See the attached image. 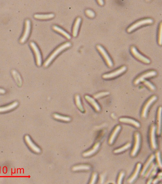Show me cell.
Here are the masks:
<instances>
[{"mask_svg": "<svg viewBox=\"0 0 162 184\" xmlns=\"http://www.w3.org/2000/svg\"><path fill=\"white\" fill-rule=\"evenodd\" d=\"M158 166L156 164L154 168L153 169V170L151 171L150 175H149V177L148 178H153L158 173Z\"/></svg>", "mask_w": 162, "mask_h": 184, "instance_id": "cell-34", "label": "cell"}, {"mask_svg": "<svg viewBox=\"0 0 162 184\" xmlns=\"http://www.w3.org/2000/svg\"><path fill=\"white\" fill-rule=\"evenodd\" d=\"M130 51L133 56L137 60L140 61L142 63L145 64H149L150 63V60L139 52L138 50L135 46H131Z\"/></svg>", "mask_w": 162, "mask_h": 184, "instance_id": "cell-8", "label": "cell"}, {"mask_svg": "<svg viewBox=\"0 0 162 184\" xmlns=\"http://www.w3.org/2000/svg\"><path fill=\"white\" fill-rule=\"evenodd\" d=\"M131 144L130 143H127L125 145L122 146V147L115 149L113 151V153H122L128 149H129L131 147Z\"/></svg>", "mask_w": 162, "mask_h": 184, "instance_id": "cell-25", "label": "cell"}, {"mask_svg": "<svg viewBox=\"0 0 162 184\" xmlns=\"http://www.w3.org/2000/svg\"><path fill=\"white\" fill-rule=\"evenodd\" d=\"M25 140L28 147L34 152L39 153L41 152L40 149L35 144L29 136L26 135L25 137Z\"/></svg>", "mask_w": 162, "mask_h": 184, "instance_id": "cell-14", "label": "cell"}, {"mask_svg": "<svg viewBox=\"0 0 162 184\" xmlns=\"http://www.w3.org/2000/svg\"><path fill=\"white\" fill-rule=\"evenodd\" d=\"M157 74V73L156 71L154 70L147 71V72L143 73V74L140 75L137 77L133 82V83L135 85H136L140 83H141L146 78L153 77L156 76Z\"/></svg>", "mask_w": 162, "mask_h": 184, "instance_id": "cell-7", "label": "cell"}, {"mask_svg": "<svg viewBox=\"0 0 162 184\" xmlns=\"http://www.w3.org/2000/svg\"><path fill=\"white\" fill-rule=\"evenodd\" d=\"M156 126L153 124L151 125L149 131V141L151 149L153 150L157 149L156 137Z\"/></svg>", "mask_w": 162, "mask_h": 184, "instance_id": "cell-6", "label": "cell"}, {"mask_svg": "<svg viewBox=\"0 0 162 184\" xmlns=\"http://www.w3.org/2000/svg\"><path fill=\"white\" fill-rule=\"evenodd\" d=\"M30 45L35 53V59H36L37 65L38 66H40L41 65L42 59L41 55L40 50H39L38 46H37L36 44L34 42H30Z\"/></svg>", "mask_w": 162, "mask_h": 184, "instance_id": "cell-10", "label": "cell"}, {"mask_svg": "<svg viewBox=\"0 0 162 184\" xmlns=\"http://www.w3.org/2000/svg\"><path fill=\"white\" fill-rule=\"evenodd\" d=\"M55 119L65 121H71L70 117L60 115V114H54L53 115Z\"/></svg>", "mask_w": 162, "mask_h": 184, "instance_id": "cell-28", "label": "cell"}, {"mask_svg": "<svg viewBox=\"0 0 162 184\" xmlns=\"http://www.w3.org/2000/svg\"><path fill=\"white\" fill-rule=\"evenodd\" d=\"M31 28V21L29 19H27L25 22L24 33L20 40V42L21 43H24L27 40L28 37H29Z\"/></svg>", "mask_w": 162, "mask_h": 184, "instance_id": "cell-11", "label": "cell"}, {"mask_svg": "<svg viewBox=\"0 0 162 184\" xmlns=\"http://www.w3.org/2000/svg\"><path fill=\"white\" fill-rule=\"evenodd\" d=\"M155 159V155L154 154H152L150 155V156L148 159L147 161L144 164L143 168H142L141 170L140 173L141 176H144L148 168L150 166L151 163L153 162V161H154Z\"/></svg>", "mask_w": 162, "mask_h": 184, "instance_id": "cell-17", "label": "cell"}, {"mask_svg": "<svg viewBox=\"0 0 162 184\" xmlns=\"http://www.w3.org/2000/svg\"><path fill=\"white\" fill-rule=\"evenodd\" d=\"M153 22L152 19H142V20L137 21L128 28L127 32L129 33H131L140 26L144 25L151 24Z\"/></svg>", "mask_w": 162, "mask_h": 184, "instance_id": "cell-5", "label": "cell"}, {"mask_svg": "<svg viewBox=\"0 0 162 184\" xmlns=\"http://www.w3.org/2000/svg\"><path fill=\"white\" fill-rule=\"evenodd\" d=\"M156 177L153 179L152 183L155 184L158 183V182L162 180V173L161 172L158 173Z\"/></svg>", "mask_w": 162, "mask_h": 184, "instance_id": "cell-35", "label": "cell"}, {"mask_svg": "<svg viewBox=\"0 0 162 184\" xmlns=\"http://www.w3.org/2000/svg\"><path fill=\"white\" fill-rule=\"evenodd\" d=\"M157 99L158 97L156 96H152L146 102L144 105L141 111V117L143 118H145L147 117L149 108Z\"/></svg>", "mask_w": 162, "mask_h": 184, "instance_id": "cell-3", "label": "cell"}, {"mask_svg": "<svg viewBox=\"0 0 162 184\" xmlns=\"http://www.w3.org/2000/svg\"><path fill=\"white\" fill-rule=\"evenodd\" d=\"M18 105V102L15 101L7 106L0 107V112H5L13 110Z\"/></svg>", "mask_w": 162, "mask_h": 184, "instance_id": "cell-20", "label": "cell"}, {"mask_svg": "<svg viewBox=\"0 0 162 184\" xmlns=\"http://www.w3.org/2000/svg\"><path fill=\"white\" fill-rule=\"evenodd\" d=\"M91 167L90 165H80L74 166L72 168V170L74 171L88 170Z\"/></svg>", "mask_w": 162, "mask_h": 184, "instance_id": "cell-26", "label": "cell"}, {"mask_svg": "<svg viewBox=\"0 0 162 184\" xmlns=\"http://www.w3.org/2000/svg\"><path fill=\"white\" fill-rule=\"evenodd\" d=\"M75 101L77 106L78 108L82 112H84V110L82 104L81 98L78 95H77L75 96Z\"/></svg>", "mask_w": 162, "mask_h": 184, "instance_id": "cell-29", "label": "cell"}, {"mask_svg": "<svg viewBox=\"0 0 162 184\" xmlns=\"http://www.w3.org/2000/svg\"><path fill=\"white\" fill-rule=\"evenodd\" d=\"M71 46V44L69 42H66L62 44V45L59 46L50 55V56L48 58L44 63V66L45 67H47L51 63L53 60L56 58V57L58 54L61 52L62 51H64L67 48L70 47Z\"/></svg>", "mask_w": 162, "mask_h": 184, "instance_id": "cell-1", "label": "cell"}, {"mask_svg": "<svg viewBox=\"0 0 162 184\" xmlns=\"http://www.w3.org/2000/svg\"><path fill=\"white\" fill-rule=\"evenodd\" d=\"M120 122L127 124H129L135 127L136 128H140L141 126L140 123L134 119L129 118L122 117L119 119Z\"/></svg>", "mask_w": 162, "mask_h": 184, "instance_id": "cell-15", "label": "cell"}, {"mask_svg": "<svg viewBox=\"0 0 162 184\" xmlns=\"http://www.w3.org/2000/svg\"><path fill=\"white\" fill-rule=\"evenodd\" d=\"M105 179V177L104 175H102L100 176V179H99V183H104Z\"/></svg>", "mask_w": 162, "mask_h": 184, "instance_id": "cell-39", "label": "cell"}, {"mask_svg": "<svg viewBox=\"0 0 162 184\" xmlns=\"http://www.w3.org/2000/svg\"><path fill=\"white\" fill-rule=\"evenodd\" d=\"M141 164L140 163H138L137 164L134 172H133L132 175H131V177H130L127 180L128 183H132L137 179V178L138 177L139 174L141 170Z\"/></svg>", "mask_w": 162, "mask_h": 184, "instance_id": "cell-13", "label": "cell"}, {"mask_svg": "<svg viewBox=\"0 0 162 184\" xmlns=\"http://www.w3.org/2000/svg\"><path fill=\"white\" fill-rule=\"evenodd\" d=\"M111 117L113 118L114 119H115L116 118V117L115 114L113 113L111 114Z\"/></svg>", "mask_w": 162, "mask_h": 184, "instance_id": "cell-43", "label": "cell"}, {"mask_svg": "<svg viewBox=\"0 0 162 184\" xmlns=\"http://www.w3.org/2000/svg\"><path fill=\"white\" fill-rule=\"evenodd\" d=\"M122 129L120 125H117L114 129L113 132H112L111 135L109 137V140H108V144L110 145H112L115 142L116 138L117 136L118 135L119 132Z\"/></svg>", "mask_w": 162, "mask_h": 184, "instance_id": "cell-16", "label": "cell"}, {"mask_svg": "<svg viewBox=\"0 0 162 184\" xmlns=\"http://www.w3.org/2000/svg\"><path fill=\"white\" fill-rule=\"evenodd\" d=\"M96 48L98 51L104 58L108 66L110 68L113 67V61L106 50L102 46L99 45H98L96 46Z\"/></svg>", "mask_w": 162, "mask_h": 184, "instance_id": "cell-4", "label": "cell"}, {"mask_svg": "<svg viewBox=\"0 0 162 184\" xmlns=\"http://www.w3.org/2000/svg\"><path fill=\"white\" fill-rule=\"evenodd\" d=\"M127 70V67L126 66H123L116 70L108 74H104L102 76V78L105 79H110L117 77L125 72Z\"/></svg>", "mask_w": 162, "mask_h": 184, "instance_id": "cell-9", "label": "cell"}, {"mask_svg": "<svg viewBox=\"0 0 162 184\" xmlns=\"http://www.w3.org/2000/svg\"><path fill=\"white\" fill-rule=\"evenodd\" d=\"M98 3L99 5L102 6L104 5V0H97Z\"/></svg>", "mask_w": 162, "mask_h": 184, "instance_id": "cell-40", "label": "cell"}, {"mask_svg": "<svg viewBox=\"0 0 162 184\" xmlns=\"http://www.w3.org/2000/svg\"><path fill=\"white\" fill-rule=\"evenodd\" d=\"M156 164L154 162H152V163H151L150 166H149V167L147 169V171H146L145 174L144 175V177L146 178L149 177V175H150V173H151V171H152L153 170V169L154 168Z\"/></svg>", "mask_w": 162, "mask_h": 184, "instance_id": "cell-30", "label": "cell"}, {"mask_svg": "<svg viewBox=\"0 0 162 184\" xmlns=\"http://www.w3.org/2000/svg\"><path fill=\"white\" fill-rule=\"evenodd\" d=\"M12 75L14 79L16 82L17 84L19 86H21L22 84V80L21 79L20 75L18 74V73L16 71L14 70L12 71Z\"/></svg>", "mask_w": 162, "mask_h": 184, "instance_id": "cell-24", "label": "cell"}, {"mask_svg": "<svg viewBox=\"0 0 162 184\" xmlns=\"http://www.w3.org/2000/svg\"><path fill=\"white\" fill-rule=\"evenodd\" d=\"M52 28L54 31L61 34L64 36V37H65L67 39H71V36L68 33H67L65 31V30L60 28L59 27L57 26H53Z\"/></svg>", "mask_w": 162, "mask_h": 184, "instance_id": "cell-23", "label": "cell"}, {"mask_svg": "<svg viewBox=\"0 0 162 184\" xmlns=\"http://www.w3.org/2000/svg\"><path fill=\"white\" fill-rule=\"evenodd\" d=\"M98 178V174L97 173H94L92 175L91 179L90 184H93L95 183Z\"/></svg>", "mask_w": 162, "mask_h": 184, "instance_id": "cell-37", "label": "cell"}, {"mask_svg": "<svg viewBox=\"0 0 162 184\" xmlns=\"http://www.w3.org/2000/svg\"><path fill=\"white\" fill-rule=\"evenodd\" d=\"M162 23L160 24L158 33V44L160 45L162 44Z\"/></svg>", "mask_w": 162, "mask_h": 184, "instance_id": "cell-32", "label": "cell"}, {"mask_svg": "<svg viewBox=\"0 0 162 184\" xmlns=\"http://www.w3.org/2000/svg\"><path fill=\"white\" fill-rule=\"evenodd\" d=\"M142 83H143L151 91H154L155 90V87L150 82L145 80L142 81Z\"/></svg>", "mask_w": 162, "mask_h": 184, "instance_id": "cell-31", "label": "cell"}, {"mask_svg": "<svg viewBox=\"0 0 162 184\" xmlns=\"http://www.w3.org/2000/svg\"><path fill=\"white\" fill-rule=\"evenodd\" d=\"M153 178H148L147 183L148 184H150L152 183Z\"/></svg>", "mask_w": 162, "mask_h": 184, "instance_id": "cell-41", "label": "cell"}, {"mask_svg": "<svg viewBox=\"0 0 162 184\" xmlns=\"http://www.w3.org/2000/svg\"><path fill=\"white\" fill-rule=\"evenodd\" d=\"M86 14L88 17L90 18H93L95 16V13L94 12L90 10H86Z\"/></svg>", "mask_w": 162, "mask_h": 184, "instance_id": "cell-38", "label": "cell"}, {"mask_svg": "<svg viewBox=\"0 0 162 184\" xmlns=\"http://www.w3.org/2000/svg\"><path fill=\"white\" fill-rule=\"evenodd\" d=\"M81 22V19L80 17H78L76 19L73 28L72 34L73 37H76L78 35V30Z\"/></svg>", "mask_w": 162, "mask_h": 184, "instance_id": "cell-21", "label": "cell"}, {"mask_svg": "<svg viewBox=\"0 0 162 184\" xmlns=\"http://www.w3.org/2000/svg\"><path fill=\"white\" fill-rule=\"evenodd\" d=\"M162 108L160 107L158 108L157 114L156 133L158 136L161 135L162 122Z\"/></svg>", "mask_w": 162, "mask_h": 184, "instance_id": "cell-12", "label": "cell"}, {"mask_svg": "<svg viewBox=\"0 0 162 184\" xmlns=\"http://www.w3.org/2000/svg\"><path fill=\"white\" fill-rule=\"evenodd\" d=\"M100 146V143L98 142L96 143L91 149L88 150L85 152L83 153V156L85 157H87L91 156L95 153L98 150L99 146Z\"/></svg>", "mask_w": 162, "mask_h": 184, "instance_id": "cell-18", "label": "cell"}, {"mask_svg": "<svg viewBox=\"0 0 162 184\" xmlns=\"http://www.w3.org/2000/svg\"><path fill=\"white\" fill-rule=\"evenodd\" d=\"M141 144V136L138 132H135L134 134V142L132 150L131 152V156L135 157L138 153Z\"/></svg>", "mask_w": 162, "mask_h": 184, "instance_id": "cell-2", "label": "cell"}, {"mask_svg": "<svg viewBox=\"0 0 162 184\" xmlns=\"http://www.w3.org/2000/svg\"><path fill=\"white\" fill-rule=\"evenodd\" d=\"M124 171H121L119 173L118 179L117 180V183L118 184H121L122 183L123 179L124 176Z\"/></svg>", "mask_w": 162, "mask_h": 184, "instance_id": "cell-36", "label": "cell"}, {"mask_svg": "<svg viewBox=\"0 0 162 184\" xmlns=\"http://www.w3.org/2000/svg\"><path fill=\"white\" fill-rule=\"evenodd\" d=\"M85 99L90 104L94 107L96 111L99 112L100 111L101 107L95 99L91 97L90 96L87 95L85 96Z\"/></svg>", "mask_w": 162, "mask_h": 184, "instance_id": "cell-19", "label": "cell"}, {"mask_svg": "<svg viewBox=\"0 0 162 184\" xmlns=\"http://www.w3.org/2000/svg\"><path fill=\"white\" fill-rule=\"evenodd\" d=\"M155 158H156V165L158 166V168L162 169V164L161 158V153L159 151L156 152L155 155Z\"/></svg>", "mask_w": 162, "mask_h": 184, "instance_id": "cell-27", "label": "cell"}, {"mask_svg": "<svg viewBox=\"0 0 162 184\" xmlns=\"http://www.w3.org/2000/svg\"><path fill=\"white\" fill-rule=\"evenodd\" d=\"M6 92L4 89L0 88V94H4Z\"/></svg>", "mask_w": 162, "mask_h": 184, "instance_id": "cell-42", "label": "cell"}, {"mask_svg": "<svg viewBox=\"0 0 162 184\" xmlns=\"http://www.w3.org/2000/svg\"><path fill=\"white\" fill-rule=\"evenodd\" d=\"M110 94V92H102L98 93L95 95L94 97L95 99H99V98L104 97L105 96H107Z\"/></svg>", "mask_w": 162, "mask_h": 184, "instance_id": "cell-33", "label": "cell"}, {"mask_svg": "<svg viewBox=\"0 0 162 184\" xmlns=\"http://www.w3.org/2000/svg\"><path fill=\"white\" fill-rule=\"evenodd\" d=\"M55 16L54 14L50 13L48 14H35L34 17L37 19L41 20H46L53 18Z\"/></svg>", "mask_w": 162, "mask_h": 184, "instance_id": "cell-22", "label": "cell"}]
</instances>
